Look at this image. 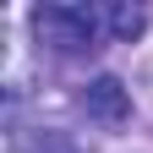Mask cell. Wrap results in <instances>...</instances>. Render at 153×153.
Masks as SVG:
<instances>
[{
    "instance_id": "cell-3",
    "label": "cell",
    "mask_w": 153,
    "mask_h": 153,
    "mask_svg": "<svg viewBox=\"0 0 153 153\" xmlns=\"http://www.w3.org/2000/svg\"><path fill=\"white\" fill-rule=\"evenodd\" d=\"M104 22H109V33H115V38H137V33H142V11L109 6V11H104Z\"/></svg>"
},
{
    "instance_id": "cell-1",
    "label": "cell",
    "mask_w": 153,
    "mask_h": 153,
    "mask_svg": "<svg viewBox=\"0 0 153 153\" xmlns=\"http://www.w3.org/2000/svg\"><path fill=\"white\" fill-rule=\"evenodd\" d=\"M33 33L44 38V44L66 49V55L93 49V11L88 6H38L33 11Z\"/></svg>"
},
{
    "instance_id": "cell-2",
    "label": "cell",
    "mask_w": 153,
    "mask_h": 153,
    "mask_svg": "<svg viewBox=\"0 0 153 153\" xmlns=\"http://www.w3.org/2000/svg\"><path fill=\"white\" fill-rule=\"evenodd\" d=\"M82 104H88V115L99 126H126L131 120V93L115 82V76H93L88 93H82Z\"/></svg>"
}]
</instances>
